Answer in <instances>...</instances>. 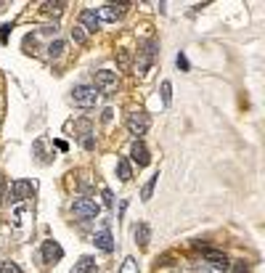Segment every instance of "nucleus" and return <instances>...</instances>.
I'll return each instance as SVG.
<instances>
[{
    "instance_id": "1",
    "label": "nucleus",
    "mask_w": 265,
    "mask_h": 273,
    "mask_svg": "<svg viewBox=\"0 0 265 273\" xmlns=\"http://www.w3.org/2000/svg\"><path fill=\"white\" fill-rule=\"evenodd\" d=\"M157 50H159V43L154 40H146L144 45H141V50H138V58H135V74L138 77H144L148 69H151V64H154V58H157Z\"/></svg>"
},
{
    "instance_id": "2",
    "label": "nucleus",
    "mask_w": 265,
    "mask_h": 273,
    "mask_svg": "<svg viewBox=\"0 0 265 273\" xmlns=\"http://www.w3.org/2000/svg\"><path fill=\"white\" fill-rule=\"evenodd\" d=\"M93 88L98 90V93H103V96L117 93V88H120L117 72H112V69H98V72H96V85Z\"/></svg>"
},
{
    "instance_id": "3",
    "label": "nucleus",
    "mask_w": 265,
    "mask_h": 273,
    "mask_svg": "<svg viewBox=\"0 0 265 273\" xmlns=\"http://www.w3.org/2000/svg\"><path fill=\"white\" fill-rule=\"evenodd\" d=\"M72 212H74V218H80V220H90V218H96L101 212V207H98L96 199L80 197V199L72 201Z\"/></svg>"
},
{
    "instance_id": "4",
    "label": "nucleus",
    "mask_w": 265,
    "mask_h": 273,
    "mask_svg": "<svg viewBox=\"0 0 265 273\" xmlns=\"http://www.w3.org/2000/svg\"><path fill=\"white\" fill-rule=\"evenodd\" d=\"M98 90H96L93 85H77L72 90V101L77 103V106H82V109H90V106H96L98 103Z\"/></svg>"
},
{
    "instance_id": "5",
    "label": "nucleus",
    "mask_w": 265,
    "mask_h": 273,
    "mask_svg": "<svg viewBox=\"0 0 265 273\" xmlns=\"http://www.w3.org/2000/svg\"><path fill=\"white\" fill-rule=\"evenodd\" d=\"M127 130H130V135H146L148 130V114L146 112H133L127 114Z\"/></svg>"
},
{
    "instance_id": "6",
    "label": "nucleus",
    "mask_w": 265,
    "mask_h": 273,
    "mask_svg": "<svg viewBox=\"0 0 265 273\" xmlns=\"http://www.w3.org/2000/svg\"><path fill=\"white\" fill-rule=\"evenodd\" d=\"M204 255V260H207V265H212V268L215 271H228V265H231V260L223 255V252H217V249H210V247H207V249L202 252Z\"/></svg>"
},
{
    "instance_id": "7",
    "label": "nucleus",
    "mask_w": 265,
    "mask_h": 273,
    "mask_svg": "<svg viewBox=\"0 0 265 273\" xmlns=\"http://www.w3.org/2000/svg\"><path fill=\"white\" fill-rule=\"evenodd\" d=\"M122 14H125V5H114V3H106L98 8V22H117V19H122Z\"/></svg>"
},
{
    "instance_id": "8",
    "label": "nucleus",
    "mask_w": 265,
    "mask_h": 273,
    "mask_svg": "<svg viewBox=\"0 0 265 273\" xmlns=\"http://www.w3.org/2000/svg\"><path fill=\"white\" fill-rule=\"evenodd\" d=\"M130 157L138 167H148L151 165V154H148V149L144 146V141H135L133 149H130Z\"/></svg>"
},
{
    "instance_id": "9",
    "label": "nucleus",
    "mask_w": 265,
    "mask_h": 273,
    "mask_svg": "<svg viewBox=\"0 0 265 273\" xmlns=\"http://www.w3.org/2000/svg\"><path fill=\"white\" fill-rule=\"evenodd\" d=\"M64 257V249L59 242H53V239H48V242H43V260L45 263H59Z\"/></svg>"
},
{
    "instance_id": "10",
    "label": "nucleus",
    "mask_w": 265,
    "mask_h": 273,
    "mask_svg": "<svg viewBox=\"0 0 265 273\" xmlns=\"http://www.w3.org/2000/svg\"><path fill=\"white\" fill-rule=\"evenodd\" d=\"M11 191H14V199H16V201H22V199L32 197V191H35V183H32V180H24V178H19V180H14V186H11Z\"/></svg>"
},
{
    "instance_id": "11",
    "label": "nucleus",
    "mask_w": 265,
    "mask_h": 273,
    "mask_svg": "<svg viewBox=\"0 0 265 273\" xmlns=\"http://www.w3.org/2000/svg\"><path fill=\"white\" fill-rule=\"evenodd\" d=\"M80 27L85 29V32H93V35L98 32L101 22H98V16H96V11H93V8H85V11L80 14Z\"/></svg>"
},
{
    "instance_id": "12",
    "label": "nucleus",
    "mask_w": 265,
    "mask_h": 273,
    "mask_svg": "<svg viewBox=\"0 0 265 273\" xmlns=\"http://www.w3.org/2000/svg\"><path fill=\"white\" fill-rule=\"evenodd\" d=\"M93 244L98 247L101 252H112V249H114V236H112V231H109V228L98 231V233L93 236Z\"/></svg>"
},
{
    "instance_id": "13",
    "label": "nucleus",
    "mask_w": 265,
    "mask_h": 273,
    "mask_svg": "<svg viewBox=\"0 0 265 273\" xmlns=\"http://www.w3.org/2000/svg\"><path fill=\"white\" fill-rule=\"evenodd\" d=\"M96 271H98V268H96V260H93V257H88V255L77 260L74 268H72V273H96Z\"/></svg>"
},
{
    "instance_id": "14",
    "label": "nucleus",
    "mask_w": 265,
    "mask_h": 273,
    "mask_svg": "<svg viewBox=\"0 0 265 273\" xmlns=\"http://www.w3.org/2000/svg\"><path fill=\"white\" fill-rule=\"evenodd\" d=\"M133 236H135V244L146 247V244H148V239H151V231H148V225H146V223H138V225H135V231H133Z\"/></svg>"
},
{
    "instance_id": "15",
    "label": "nucleus",
    "mask_w": 265,
    "mask_h": 273,
    "mask_svg": "<svg viewBox=\"0 0 265 273\" xmlns=\"http://www.w3.org/2000/svg\"><path fill=\"white\" fill-rule=\"evenodd\" d=\"M117 175H120V180H125V183L133 178V167H130V162H127L125 157L117 159Z\"/></svg>"
},
{
    "instance_id": "16",
    "label": "nucleus",
    "mask_w": 265,
    "mask_h": 273,
    "mask_svg": "<svg viewBox=\"0 0 265 273\" xmlns=\"http://www.w3.org/2000/svg\"><path fill=\"white\" fill-rule=\"evenodd\" d=\"M157 180H159V173H154V175H151V178H148V180H146V186H144V188H141V199H144V201H148V199H151L154 188H157Z\"/></svg>"
},
{
    "instance_id": "17",
    "label": "nucleus",
    "mask_w": 265,
    "mask_h": 273,
    "mask_svg": "<svg viewBox=\"0 0 265 273\" xmlns=\"http://www.w3.org/2000/svg\"><path fill=\"white\" fill-rule=\"evenodd\" d=\"M64 48H67V45H64V40L50 43V45H48V56H50V58H59V56L64 53Z\"/></svg>"
},
{
    "instance_id": "18",
    "label": "nucleus",
    "mask_w": 265,
    "mask_h": 273,
    "mask_svg": "<svg viewBox=\"0 0 265 273\" xmlns=\"http://www.w3.org/2000/svg\"><path fill=\"white\" fill-rule=\"evenodd\" d=\"M120 273H141L138 271V263H135V257H125V263H122Z\"/></svg>"
},
{
    "instance_id": "19",
    "label": "nucleus",
    "mask_w": 265,
    "mask_h": 273,
    "mask_svg": "<svg viewBox=\"0 0 265 273\" xmlns=\"http://www.w3.org/2000/svg\"><path fill=\"white\" fill-rule=\"evenodd\" d=\"M0 273H24V271L16 263H11V260H0Z\"/></svg>"
},
{
    "instance_id": "20",
    "label": "nucleus",
    "mask_w": 265,
    "mask_h": 273,
    "mask_svg": "<svg viewBox=\"0 0 265 273\" xmlns=\"http://www.w3.org/2000/svg\"><path fill=\"white\" fill-rule=\"evenodd\" d=\"M64 5H67V3H43V11H45V14H56V16H59L64 11Z\"/></svg>"
},
{
    "instance_id": "21",
    "label": "nucleus",
    "mask_w": 265,
    "mask_h": 273,
    "mask_svg": "<svg viewBox=\"0 0 265 273\" xmlns=\"http://www.w3.org/2000/svg\"><path fill=\"white\" fill-rule=\"evenodd\" d=\"M170 101H172V85H170V82H162V103H165V106H170Z\"/></svg>"
},
{
    "instance_id": "22",
    "label": "nucleus",
    "mask_w": 265,
    "mask_h": 273,
    "mask_svg": "<svg viewBox=\"0 0 265 273\" xmlns=\"http://www.w3.org/2000/svg\"><path fill=\"white\" fill-rule=\"evenodd\" d=\"M72 40H74V43H80V45H85V43H88V37H85V29H82L80 24H77V27L72 29Z\"/></svg>"
},
{
    "instance_id": "23",
    "label": "nucleus",
    "mask_w": 265,
    "mask_h": 273,
    "mask_svg": "<svg viewBox=\"0 0 265 273\" xmlns=\"http://www.w3.org/2000/svg\"><path fill=\"white\" fill-rule=\"evenodd\" d=\"M175 64H178V69L180 72H189V58H186V53H178V58H175Z\"/></svg>"
},
{
    "instance_id": "24",
    "label": "nucleus",
    "mask_w": 265,
    "mask_h": 273,
    "mask_svg": "<svg viewBox=\"0 0 265 273\" xmlns=\"http://www.w3.org/2000/svg\"><path fill=\"white\" fill-rule=\"evenodd\" d=\"M82 146H85V149H93L96 146V138H93L90 130H88V133H82Z\"/></svg>"
},
{
    "instance_id": "25",
    "label": "nucleus",
    "mask_w": 265,
    "mask_h": 273,
    "mask_svg": "<svg viewBox=\"0 0 265 273\" xmlns=\"http://www.w3.org/2000/svg\"><path fill=\"white\" fill-rule=\"evenodd\" d=\"M103 204H106V207H112V204H114V194L109 191V188H103Z\"/></svg>"
},
{
    "instance_id": "26",
    "label": "nucleus",
    "mask_w": 265,
    "mask_h": 273,
    "mask_svg": "<svg viewBox=\"0 0 265 273\" xmlns=\"http://www.w3.org/2000/svg\"><path fill=\"white\" fill-rule=\"evenodd\" d=\"M11 29H14L11 24H3V27H0V43H5V40H8V32H11Z\"/></svg>"
},
{
    "instance_id": "27",
    "label": "nucleus",
    "mask_w": 265,
    "mask_h": 273,
    "mask_svg": "<svg viewBox=\"0 0 265 273\" xmlns=\"http://www.w3.org/2000/svg\"><path fill=\"white\" fill-rule=\"evenodd\" d=\"M234 273H249L247 263H244V260H239V263H234Z\"/></svg>"
},
{
    "instance_id": "28",
    "label": "nucleus",
    "mask_w": 265,
    "mask_h": 273,
    "mask_svg": "<svg viewBox=\"0 0 265 273\" xmlns=\"http://www.w3.org/2000/svg\"><path fill=\"white\" fill-rule=\"evenodd\" d=\"M53 146L59 149V151H67V149H69V144H67V141H53Z\"/></svg>"
},
{
    "instance_id": "29",
    "label": "nucleus",
    "mask_w": 265,
    "mask_h": 273,
    "mask_svg": "<svg viewBox=\"0 0 265 273\" xmlns=\"http://www.w3.org/2000/svg\"><path fill=\"white\" fill-rule=\"evenodd\" d=\"M40 32H43V35H56V32H59V27L53 24V27H43Z\"/></svg>"
},
{
    "instance_id": "30",
    "label": "nucleus",
    "mask_w": 265,
    "mask_h": 273,
    "mask_svg": "<svg viewBox=\"0 0 265 273\" xmlns=\"http://www.w3.org/2000/svg\"><path fill=\"white\" fill-rule=\"evenodd\" d=\"M112 114H114V112H112V109H103L101 120H103V122H112Z\"/></svg>"
}]
</instances>
